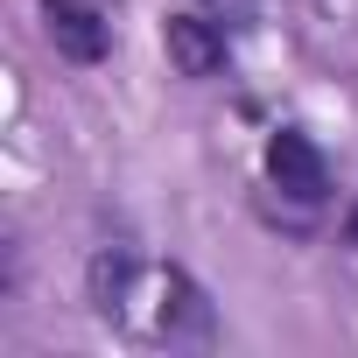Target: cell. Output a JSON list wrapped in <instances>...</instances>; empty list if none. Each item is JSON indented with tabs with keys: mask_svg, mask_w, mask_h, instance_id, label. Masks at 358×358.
Segmentation results:
<instances>
[{
	"mask_svg": "<svg viewBox=\"0 0 358 358\" xmlns=\"http://www.w3.org/2000/svg\"><path fill=\"white\" fill-rule=\"evenodd\" d=\"M92 309L99 323H113L127 344H211L218 337V316H211V295L183 274V267H155L141 253H99L92 274Z\"/></svg>",
	"mask_w": 358,
	"mask_h": 358,
	"instance_id": "1",
	"label": "cell"
},
{
	"mask_svg": "<svg viewBox=\"0 0 358 358\" xmlns=\"http://www.w3.org/2000/svg\"><path fill=\"white\" fill-rule=\"evenodd\" d=\"M267 176H274V190L295 197V204H323V197H330V169H323V155H316V141H309L302 127H274V141H267Z\"/></svg>",
	"mask_w": 358,
	"mask_h": 358,
	"instance_id": "2",
	"label": "cell"
},
{
	"mask_svg": "<svg viewBox=\"0 0 358 358\" xmlns=\"http://www.w3.org/2000/svg\"><path fill=\"white\" fill-rule=\"evenodd\" d=\"M43 29H50V43H57V57L64 64H106V50H113V29H106V15L92 8V0H43Z\"/></svg>",
	"mask_w": 358,
	"mask_h": 358,
	"instance_id": "3",
	"label": "cell"
},
{
	"mask_svg": "<svg viewBox=\"0 0 358 358\" xmlns=\"http://www.w3.org/2000/svg\"><path fill=\"white\" fill-rule=\"evenodd\" d=\"M162 50L183 78H218L225 71V22H211L204 8L197 15H169L162 22Z\"/></svg>",
	"mask_w": 358,
	"mask_h": 358,
	"instance_id": "4",
	"label": "cell"
},
{
	"mask_svg": "<svg viewBox=\"0 0 358 358\" xmlns=\"http://www.w3.org/2000/svg\"><path fill=\"white\" fill-rule=\"evenodd\" d=\"M197 8H204L211 22H225V29H246V22H260V0H197Z\"/></svg>",
	"mask_w": 358,
	"mask_h": 358,
	"instance_id": "5",
	"label": "cell"
},
{
	"mask_svg": "<svg viewBox=\"0 0 358 358\" xmlns=\"http://www.w3.org/2000/svg\"><path fill=\"white\" fill-rule=\"evenodd\" d=\"M351 239H358V218H351Z\"/></svg>",
	"mask_w": 358,
	"mask_h": 358,
	"instance_id": "6",
	"label": "cell"
}]
</instances>
